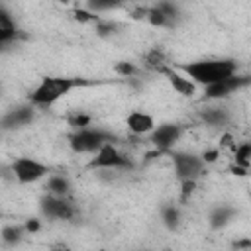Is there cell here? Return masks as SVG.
<instances>
[{
	"instance_id": "obj_1",
	"label": "cell",
	"mask_w": 251,
	"mask_h": 251,
	"mask_svg": "<svg viewBox=\"0 0 251 251\" xmlns=\"http://www.w3.org/2000/svg\"><path fill=\"white\" fill-rule=\"evenodd\" d=\"M180 73H184L196 86H208L212 82H218L222 78H227L237 73V61L235 59H200L190 63H180L176 67Z\"/></svg>"
},
{
	"instance_id": "obj_2",
	"label": "cell",
	"mask_w": 251,
	"mask_h": 251,
	"mask_svg": "<svg viewBox=\"0 0 251 251\" xmlns=\"http://www.w3.org/2000/svg\"><path fill=\"white\" fill-rule=\"evenodd\" d=\"M94 84L84 78H75V76H43L39 84L29 92L27 102L33 104L35 108H49L63 96H67L73 88L78 86H88Z\"/></svg>"
},
{
	"instance_id": "obj_3",
	"label": "cell",
	"mask_w": 251,
	"mask_h": 251,
	"mask_svg": "<svg viewBox=\"0 0 251 251\" xmlns=\"http://www.w3.org/2000/svg\"><path fill=\"white\" fill-rule=\"evenodd\" d=\"M118 137L102 127H80V129H73V133L69 135V147L75 153H96L104 143H116Z\"/></svg>"
},
{
	"instance_id": "obj_4",
	"label": "cell",
	"mask_w": 251,
	"mask_h": 251,
	"mask_svg": "<svg viewBox=\"0 0 251 251\" xmlns=\"http://www.w3.org/2000/svg\"><path fill=\"white\" fill-rule=\"evenodd\" d=\"M94 157L88 161V169H104V171H131L133 169V161L122 153L116 143H104L96 153H92Z\"/></svg>"
},
{
	"instance_id": "obj_5",
	"label": "cell",
	"mask_w": 251,
	"mask_h": 251,
	"mask_svg": "<svg viewBox=\"0 0 251 251\" xmlns=\"http://www.w3.org/2000/svg\"><path fill=\"white\" fill-rule=\"evenodd\" d=\"M39 212L47 220H73L76 216V206L67 196L45 192L39 198Z\"/></svg>"
},
{
	"instance_id": "obj_6",
	"label": "cell",
	"mask_w": 251,
	"mask_h": 251,
	"mask_svg": "<svg viewBox=\"0 0 251 251\" xmlns=\"http://www.w3.org/2000/svg\"><path fill=\"white\" fill-rule=\"evenodd\" d=\"M10 171L14 175V178L20 182V184H31V182H37L41 180L43 176L49 175V167L37 159H31V157H18L12 165H10Z\"/></svg>"
},
{
	"instance_id": "obj_7",
	"label": "cell",
	"mask_w": 251,
	"mask_h": 251,
	"mask_svg": "<svg viewBox=\"0 0 251 251\" xmlns=\"http://www.w3.org/2000/svg\"><path fill=\"white\" fill-rule=\"evenodd\" d=\"M171 161H173V169H175V176L178 180H186V178H198L204 171V161L200 155L194 153H184V151H169Z\"/></svg>"
},
{
	"instance_id": "obj_8",
	"label": "cell",
	"mask_w": 251,
	"mask_h": 251,
	"mask_svg": "<svg viewBox=\"0 0 251 251\" xmlns=\"http://www.w3.org/2000/svg\"><path fill=\"white\" fill-rule=\"evenodd\" d=\"M251 82V76L249 75H231L227 78H222L218 82H212L208 86H204V98L206 100H222V98H227L231 94H235L237 90L249 86Z\"/></svg>"
},
{
	"instance_id": "obj_9",
	"label": "cell",
	"mask_w": 251,
	"mask_h": 251,
	"mask_svg": "<svg viewBox=\"0 0 251 251\" xmlns=\"http://www.w3.org/2000/svg\"><path fill=\"white\" fill-rule=\"evenodd\" d=\"M182 133H184V127L180 124H161V126H155L151 129L149 141L153 143L155 149L169 153L175 147V143L182 137Z\"/></svg>"
},
{
	"instance_id": "obj_10",
	"label": "cell",
	"mask_w": 251,
	"mask_h": 251,
	"mask_svg": "<svg viewBox=\"0 0 251 251\" xmlns=\"http://www.w3.org/2000/svg\"><path fill=\"white\" fill-rule=\"evenodd\" d=\"M35 120V106L24 104L18 108H12L8 114L0 118V129H18L24 126H29Z\"/></svg>"
},
{
	"instance_id": "obj_11",
	"label": "cell",
	"mask_w": 251,
	"mask_h": 251,
	"mask_svg": "<svg viewBox=\"0 0 251 251\" xmlns=\"http://www.w3.org/2000/svg\"><path fill=\"white\" fill-rule=\"evenodd\" d=\"M159 73L167 76L169 84H171V86H173L180 96L190 98V96H194V94H196V84H194L186 75H182L178 69H175V67L167 65V67H163Z\"/></svg>"
},
{
	"instance_id": "obj_12",
	"label": "cell",
	"mask_w": 251,
	"mask_h": 251,
	"mask_svg": "<svg viewBox=\"0 0 251 251\" xmlns=\"http://www.w3.org/2000/svg\"><path fill=\"white\" fill-rule=\"evenodd\" d=\"M126 126H127L129 133H133V135H147V133H151V129L155 127V120H153V116L147 114V112L133 110V112L127 114Z\"/></svg>"
},
{
	"instance_id": "obj_13",
	"label": "cell",
	"mask_w": 251,
	"mask_h": 251,
	"mask_svg": "<svg viewBox=\"0 0 251 251\" xmlns=\"http://www.w3.org/2000/svg\"><path fill=\"white\" fill-rule=\"evenodd\" d=\"M235 216H237V210L233 206H229V204H218V206L212 208V212L208 216V224H210V227L214 231H218V229H224L226 226H229Z\"/></svg>"
},
{
	"instance_id": "obj_14",
	"label": "cell",
	"mask_w": 251,
	"mask_h": 251,
	"mask_svg": "<svg viewBox=\"0 0 251 251\" xmlns=\"http://www.w3.org/2000/svg\"><path fill=\"white\" fill-rule=\"evenodd\" d=\"M200 120L212 127H222L229 122V112L222 106H212V108H206L200 112Z\"/></svg>"
},
{
	"instance_id": "obj_15",
	"label": "cell",
	"mask_w": 251,
	"mask_h": 251,
	"mask_svg": "<svg viewBox=\"0 0 251 251\" xmlns=\"http://www.w3.org/2000/svg\"><path fill=\"white\" fill-rule=\"evenodd\" d=\"M169 65V61H167V53L163 51V47H159V45H155V47H151L147 53H145V57H143V67L147 69V71H155V73H159L163 67H167Z\"/></svg>"
},
{
	"instance_id": "obj_16",
	"label": "cell",
	"mask_w": 251,
	"mask_h": 251,
	"mask_svg": "<svg viewBox=\"0 0 251 251\" xmlns=\"http://www.w3.org/2000/svg\"><path fill=\"white\" fill-rule=\"evenodd\" d=\"M45 192L57 194V196H69L71 192V180L65 175H47V182H45Z\"/></svg>"
},
{
	"instance_id": "obj_17",
	"label": "cell",
	"mask_w": 251,
	"mask_h": 251,
	"mask_svg": "<svg viewBox=\"0 0 251 251\" xmlns=\"http://www.w3.org/2000/svg\"><path fill=\"white\" fill-rule=\"evenodd\" d=\"M161 222L169 231H176L180 227V222H182L180 208L176 204H165L161 208Z\"/></svg>"
},
{
	"instance_id": "obj_18",
	"label": "cell",
	"mask_w": 251,
	"mask_h": 251,
	"mask_svg": "<svg viewBox=\"0 0 251 251\" xmlns=\"http://www.w3.org/2000/svg\"><path fill=\"white\" fill-rule=\"evenodd\" d=\"M24 235H27L24 229V224H8L0 231V237L6 245H18L24 239Z\"/></svg>"
},
{
	"instance_id": "obj_19",
	"label": "cell",
	"mask_w": 251,
	"mask_h": 251,
	"mask_svg": "<svg viewBox=\"0 0 251 251\" xmlns=\"http://www.w3.org/2000/svg\"><path fill=\"white\" fill-rule=\"evenodd\" d=\"M233 155H235V165L247 167L249 169V159H251V143L243 141L239 145H233Z\"/></svg>"
},
{
	"instance_id": "obj_20",
	"label": "cell",
	"mask_w": 251,
	"mask_h": 251,
	"mask_svg": "<svg viewBox=\"0 0 251 251\" xmlns=\"http://www.w3.org/2000/svg\"><path fill=\"white\" fill-rule=\"evenodd\" d=\"M126 0H86V8L94 14L98 12H106V10H114L118 6H122Z\"/></svg>"
},
{
	"instance_id": "obj_21",
	"label": "cell",
	"mask_w": 251,
	"mask_h": 251,
	"mask_svg": "<svg viewBox=\"0 0 251 251\" xmlns=\"http://www.w3.org/2000/svg\"><path fill=\"white\" fill-rule=\"evenodd\" d=\"M145 20H147L153 27H171V25H173V22H171L167 16H163L155 6H153V8H147Z\"/></svg>"
},
{
	"instance_id": "obj_22",
	"label": "cell",
	"mask_w": 251,
	"mask_h": 251,
	"mask_svg": "<svg viewBox=\"0 0 251 251\" xmlns=\"http://www.w3.org/2000/svg\"><path fill=\"white\" fill-rule=\"evenodd\" d=\"M155 8H157L163 16H167L173 24H175V20L180 16V10H178L176 2H173V0H159V2L155 4Z\"/></svg>"
},
{
	"instance_id": "obj_23",
	"label": "cell",
	"mask_w": 251,
	"mask_h": 251,
	"mask_svg": "<svg viewBox=\"0 0 251 251\" xmlns=\"http://www.w3.org/2000/svg\"><path fill=\"white\" fill-rule=\"evenodd\" d=\"M114 73L120 75L122 78H131V76L139 75V67L135 63H129V61H118L114 65Z\"/></svg>"
},
{
	"instance_id": "obj_24",
	"label": "cell",
	"mask_w": 251,
	"mask_h": 251,
	"mask_svg": "<svg viewBox=\"0 0 251 251\" xmlns=\"http://www.w3.org/2000/svg\"><path fill=\"white\" fill-rule=\"evenodd\" d=\"M67 124L73 127V129H80V127H86L92 124V116L90 114H84V112H73L67 116Z\"/></svg>"
},
{
	"instance_id": "obj_25",
	"label": "cell",
	"mask_w": 251,
	"mask_h": 251,
	"mask_svg": "<svg viewBox=\"0 0 251 251\" xmlns=\"http://www.w3.org/2000/svg\"><path fill=\"white\" fill-rule=\"evenodd\" d=\"M94 31L100 35V37H110V35H114L116 31H118V25L114 24V22H110V20H98L96 24H94Z\"/></svg>"
},
{
	"instance_id": "obj_26",
	"label": "cell",
	"mask_w": 251,
	"mask_h": 251,
	"mask_svg": "<svg viewBox=\"0 0 251 251\" xmlns=\"http://www.w3.org/2000/svg\"><path fill=\"white\" fill-rule=\"evenodd\" d=\"M73 18L78 22V24H96L100 20V16H96L94 12H90L88 8H76L73 12Z\"/></svg>"
},
{
	"instance_id": "obj_27",
	"label": "cell",
	"mask_w": 251,
	"mask_h": 251,
	"mask_svg": "<svg viewBox=\"0 0 251 251\" xmlns=\"http://www.w3.org/2000/svg\"><path fill=\"white\" fill-rule=\"evenodd\" d=\"M194 188H196V180L194 178L180 180V204H186V200L190 198V194L194 192Z\"/></svg>"
},
{
	"instance_id": "obj_28",
	"label": "cell",
	"mask_w": 251,
	"mask_h": 251,
	"mask_svg": "<svg viewBox=\"0 0 251 251\" xmlns=\"http://www.w3.org/2000/svg\"><path fill=\"white\" fill-rule=\"evenodd\" d=\"M0 27L2 29H16V24H14L12 16H10V12L6 8H2V6H0Z\"/></svg>"
},
{
	"instance_id": "obj_29",
	"label": "cell",
	"mask_w": 251,
	"mask_h": 251,
	"mask_svg": "<svg viewBox=\"0 0 251 251\" xmlns=\"http://www.w3.org/2000/svg\"><path fill=\"white\" fill-rule=\"evenodd\" d=\"M16 37H18V29H2L0 27V49L10 45Z\"/></svg>"
},
{
	"instance_id": "obj_30",
	"label": "cell",
	"mask_w": 251,
	"mask_h": 251,
	"mask_svg": "<svg viewBox=\"0 0 251 251\" xmlns=\"http://www.w3.org/2000/svg\"><path fill=\"white\" fill-rule=\"evenodd\" d=\"M24 229H25V233H27V235L37 233V231L41 229V220H37V218H29V220H25Z\"/></svg>"
},
{
	"instance_id": "obj_31",
	"label": "cell",
	"mask_w": 251,
	"mask_h": 251,
	"mask_svg": "<svg viewBox=\"0 0 251 251\" xmlns=\"http://www.w3.org/2000/svg\"><path fill=\"white\" fill-rule=\"evenodd\" d=\"M200 157H202V161H204L206 165H208V163H214V161L220 157V149H216V147H214V149H206Z\"/></svg>"
},
{
	"instance_id": "obj_32",
	"label": "cell",
	"mask_w": 251,
	"mask_h": 251,
	"mask_svg": "<svg viewBox=\"0 0 251 251\" xmlns=\"http://www.w3.org/2000/svg\"><path fill=\"white\" fill-rule=\"evenodd\" d=\"M247 167H241V165H231V173L233 175H237V176H245L247 175Z\"/></svg>"
},
{
	"instance_id": "obj_33",
	"label": "cell",
	"mask_w": 251,
	"mask_h": 251,
	"mask_svg": "<svg viewBox=\"0 0 251 251\" xmlns=\"http://www.w3.org/2000/svg\"><path fill=\"white\" fill-rule=\"evenodd\" d=\"M220 145H224V147H233V137H231L229 133H224L222 139H220Z\"/></svg>"
},
{
	"instance_id": "obj_34",
	"label": "cell",
	"mask_w": 251,
	"mask_h": 251,
	"mask_svg": "<svg viewBox=\"0 0 251 251\" xmlns=\"http://www.w3.org/2000/svg\"><path fill=\"white\" fill-rule=\"evenodd\" d=\"M235 249H251V241L249 239H243V241H235L233 243Z\"/></svg>"
},
{
	"instance_id": "obj_35",
	"label": "cell",
	"mask_w": 251,
	"mask_h": 251,
	"mask_svg": "<svg viewBox=\"0 0 251 251\" xmlns=\"http://www.w3.org/2000/svg\"><path fill=\"white\" fill-rule=\"evenodd\" d=\"M53 2H57V4H71L73 0H53Z\"/></svg>"
},
{
	"instance_id": "obj_36",
	"label": "cell",
	"mask_w": 251,
	"mask_h": 251,
	"mask_svg": "<svg viewBox=\"0 0 251 251\" xmlns=\"http://www.w3.org/2000/svg\"><path fill=\"white\" fill-rule=\"evenodd\" d=\"M2 216H4V214H2V212H0V218H2Z\"/></svg>"
}]
</instances>
